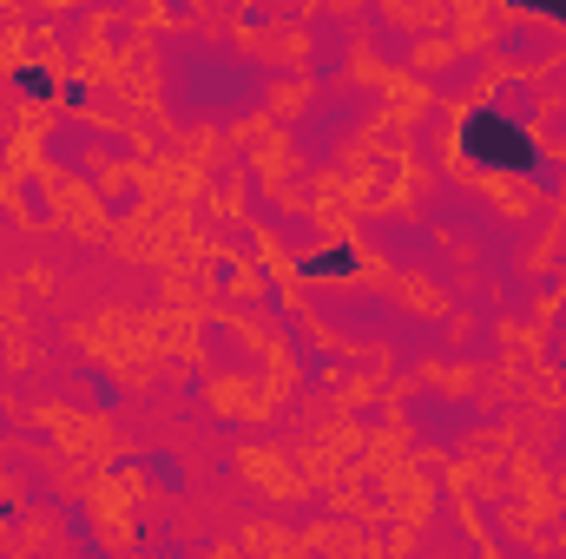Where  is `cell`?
<instances>
[{
  "mask_svg": "<svg viewBox=\"0 0 566 559\" xmlns=\"http://www.w3.org/2000/svg\"><path fill=\"white\" fill-rule=\"evenodd\" d=\"M527 7H554V13H566V0H527Z\"/></svg>",
  "mask_w": 566,
  "mask_h": 559,
  "instance_id": "obj_2",
  "label": "cell"
},
{
  "mask_svg": "<svg viewBox=\"0 0 566 559\" xmlns=\"http://www.w3.org/2000/svg\"><path fill=\"white\" fill-rule=\"evenodd\" d=\"M468 151L474 158H494V165H527L534 151L527 145H514V126H501V119H468Z\"/></svg>",
  "mask_w": 566,
  "mask_h": 559,
  "instance_id": "obj_1",
  "label": "cell"
}]
</instances>
